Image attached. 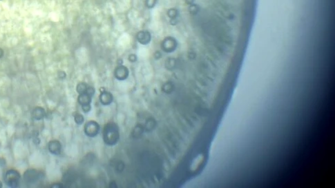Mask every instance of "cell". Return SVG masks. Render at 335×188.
<instances>
[{"label":"cell","mask_w":335,"mask_h":188,"mask_svg":"<svg viewBox=\"0 0 335 188\" xmlns=\"http://www.w3.org/2000/svg\"><path fill=\"white\" fill-rule=\"evenodd\" d=\"M20 174L17 171L14 170H8L4 175V181L8 186L15 187L17 186L20 180Z\"/></svg>","instance_id":"1"},{"label":"cell","mask_w":335,"mask_h":188,"mask_svg":"<svg viewBox=\"0 0 335 188\" xmlns=\"http://www.w3.org/2000/svg\"><path fill=\"white\" fill-rule=\"evenodd\" d=\"M39 178V173L35 170H28L24 173V179L26 183H34Z\"/></svg>","instance_id":"2"},{"label":"cell","mask_w":335,"mask_h":188,"mask_svg":"<svg viewBox=\"0 0 335 188\" xmlns=\"http://www.w3.org/2000/svg\"><path fill=\"white\" fill-rule=\"evenodd\" d=\"M45 116V110L41 107H37L33 110V117L36 120H40Z\"/></svg>","instance_id":"3"},{"label":"cell","mask_w":335,"mask_h":188,"mask_svg":"<svg viewBox=\"0 0 335 188\" xmlns=\"http://www.w3.org/2000/svg\"><path fill=\"white\" fill-rule=\"evenodd\" d=\"M49 151L53 154L59 153L60 150V145L58 141H51L49 143Z\"/></svg>","instance_id":"4"},{"label":"cell","mask_w":335,"mask_h":188,"mask_svg":"<svg viewBox=\"0 0 335 188\" xmlns=\"http://www.w3.org/2000/svg\"><path fill=\"white\" fill-rule=\"evenodd\" d=\"M4 55V51L1 48H0V58H1Z\"/></svg>","instance_id":"5"},{"label":"cell","mask_w":335,"mask_h":188,"mask_svg":"<svg viewBox=\"0 0 335 188\" xmlns=\"http://www.w3.org/2000/svg\"><path fill=\"white\" fill-rule=\"evenodd\" d=\"M1 187H2V183H1V181H0V188H1Z\"/></svg>","instance_id":"6"}]
</instances>
